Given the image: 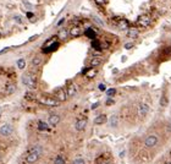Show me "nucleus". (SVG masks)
Masks as SVG:
<instances>
[{"instance_id": "nucleus-1", "label": "nucleus", "mask_w": 171, "mask_h": 164, "mask_svg": "<svg viewBox=\"0 0 171 164\" xmlns=\"http://www.w3.org/2000/svg\"><path fill=\"white\" fill-rule=\"evenodd\" d=\"M40 154H42V148L40 147H34L32 151H30V153H28V156H27V158H26V161H27V163H30V164H32V163H36L37 161L39 159V157H40Z\"/></svg>"}, {"instance_id": "nucleus-2", "label": "nucleus", "mask_w": 171, "mask_h": 164, "mask_svg": "<svg viewBox=\"0 0 171 164\" xmlns=\"http://www.w3.org/2000/svg\"><path fill=\"white\" fill-rule=\"evenodd\" d=\"M22 82H23V85L26 86L28 89H34L36 86H37V82H36V77L31 74H27L22 77Z\"/></svg>"}, {"instance_id": "nucleus-3", "label": "nucleus", "mask_w": 171, "mask_h": 164, "mask_svg": "<svg viewBox=\"0 0 171 164\" xmlns=\"http://www.w3.org/2000/svg\"><path fill=\"white\" fill-rule=\"evenodd\" d=\"M39 102L42 104H44V106L47 107H56L59 106V101L56 98H52V97H42L39 99Z\"/></svg>"}, {"instance_id": "nucleus-4", "label": "nucleus", "mask_w": 171, "mask_h": 164, "mask_svg": "<svg viewBox=\"0 0 171 164\" xmlns=\"http://www.w3.org/2000/svg\"><path fill=\"white\" fill-rule=\"evenodd\" d=\"M158 141L159 140L155 135H149V136H147L146 140H144V145H146V147L152 148V147H155V146L158 145Z\"/></svg>"}, {"instance_id": "nucleus-5", "label": "nucleus", "mask_w": 171, "mask_h": 164, "mask_svg": "<svg viewBox=\"0 0 171 164\" xmlns=\"http://www.w3.org/2000/svg\"><path fill=\"white\" fill-rule=\"evenodd\" d=\"M12 132H13V127L11 124H4L3 126H0V135L1 136L7 137V136H10Z\"/></svg>"}, {"instance_id": "nucleus-6", "label": "nucleus", "mask_w": 171, "mask_h": 164, "mask_svg": "<svg viewBox=\"0 0 171 164\" xmlns=\"http://www.w3.org/2000/svg\"><path fill=\"white\" fill-rule=\"evenodd\" d=\"M150 22H152V19L149 16H147V15H143V16H141L139 19L137 20V25L139 26V27H142V28H146V27H148L150 25Z\"/></svg>"}, {"instance_id": "nucleus-7", "label": "nucleus", "mask_w": 171, "mask_h": 164, "mask_svg": "<svg viewBox=\"0 0 171 164\" xmlns=\"http://www.w3.org/2000/svg\"><path fill=\"white\" fill-rule=\"evenodd\" d=\"M54 94H55V98H56L59 102L66 101L67 97H68V95H67V92H66V91H64V88H59V89H56Z\"/></svg>"}, {"instance_id": "nucleus-8", "label": "nucleus", "mask_w": 171, "mask_h": 164, "mask_svg": "<svg viewBox=\"0 0 171 164\" xmlns=\"http://www.w3.org/2000/svg\"><path fill=\"white\" fill-rule=\"evenodd\" d=\"M148 113H149V106H148L147 103H141L139 107H138V114H139V116H146Z\"/></svg>"}, {"instance_id": "nucleus-9", "label": "nucleus", "mask_w": 171, "mask_h": 164, "mask_svg": "<svg viewBox=\"0 0 171 164\" xmlns=\"http://www.w3.org/2000/svg\"><path fill=\"white\" fill-rule=\"evenodd\" d=\"M87 126V119H78L75 124V129L77 131H83Z\"/></svg>"}, {"instance_id": "nucleus-10", "label": "nucleus", "mask_w": 171, "mask_h": 164, "mask_svg": "<svg viewBox=\"0 0 171 164\" xmlns=\"http://www.w3.org/2000/svg\"><path fill=\"white\" fill-rule=\"evenodd\" d=\"M59 122H60V116L58 115V114H52V115L49 116L48 124H49L50 126H56Z\"/></svg>"}, {"instance_id": "nucleus-11", "label": "nucleus", "mask_w": 171, "mask_h": 164, "mask_svg": "<svg viewBox=\"0 0 171 164\" xmlns=\"http://www.w3.org/2000/svg\"><path fill=\"white\" fill-rule=\"evenodd\" d=\"M68 34H70L71 37H78V36L82 34V28L78 26H73L70 28V31H68Z\"/></svg>"}, {"instance_id": "nucleus-12", "label": "nucleus", "mask_w": 171, "mask_h": 164, "mask_svg": "<svg viewBox=\"0 0 171 164\" xmlns=\"http://www.w3.org/2000/svg\"><path fill=\"white\" fill-rule=\"evenodd\" d=\"M16 91V86L13 85V83H7L6 86H5V89H4V92H5V94L6 95H10V94H12L13 92Z\"/></svg>"}, {"instance_id": "nucleus-13", "label": "nucleus", "mask_w": 171, "mask_h": 164, "mask_svg": "<svg viewBox=\"0 0 171 164\" xmlns=\"http://www.w3.org/2000/svg\"><path fill=\"white\" fill-rule=\"evenodd\" d=\"M67 95L68 97H73L76 93H77V87H76V85H73V83H71V85H68L67 86Z\"/></svg>"}, {"instance_id": "nucleus-14", "label": "nucleus", "mask_w": 171, "mask_h": 164, "mask_svg": "<svg viewBox=\"0 0 171 164\" xmlns=\"http://www.w3.org/2000/svg\"><path fill=\"white\" fill-rule=\"evenodd\" d=\"M116 26L119 27V30H127L128 28V21H126L125 19H119Z\"/></svg>"}, {"instance_id": "nucleus-15", "label": "nucleus", "mask_w": 171, "mask_h": 164, "mask_svg": "<svg viewBox=\"0 0 171 164\" xmlns=\"http://www.w3.org/2000/svg\"><path fill=\"white\" fill-rule=\"evenodd\" d=\"M59 43L58 42H55V43H53V44H50L49 47H47L45 49H43V52L44 53H52V52H54V50H56V49L59 48Z\"/></svg>"}, {"instance_id": "nucleus-16", "label": "nucleus", "mask_w": 171, "mask_h": 164, "mask_svg": "<svg viewBox=\"0 0 171 164\" xmlns=\"http://www.w3.org/2000/svg\"><path fill=\"white\" fill-rule=\"evenodd\" d=\"M105 121H106V116L104 115V114H101V115H98L94 119V124L95 125H103Z\"/></svg>"}, {"instance_id": "nucleus-17", "label": "nucleus", "mask_w": 171, "mask_h": 164, "mask_svg": "<svg viewBox=\"0 0 171 164\" xmlns=\"http://www.w3.org/2000/svg\"><path fill=\"white\" fill-rule=\"evenodd\" d=\"M101 61H103V58H100V56H94V58L91 60V66H92V67L98 66V65H100V64H101Z\"/></svg>"}, {"instance_id": "nucleus-18", "label": "nucleus", "mask_w": 171, "mask_h": 164, "mask_svg": "<svg viewBox=\"0 0 171 164\" xmlns=\"http://www.w3.org/2000/svg\"><path fill=\"white\" fill-rule=\"evenodd\" d=\"M138 34H139V32H138V30H136V28H130L127 31V36L130 38H137Z\"/></svg>"}, {"instance_id": "nucleus-19", "label": "nucleus", "mask_w": 171, "mask_h": 164, "mask_svg": "<svg viewBox=\"0 0 171 164\" xmlns=\"http://www.w3.org/2000/svg\"><path fill=\"white\" fill-rule=\"evenodd\" d=\"M109 124H110V126H111V127H116L119 125V118H117V115H113L111 118H110Z\"/></svg>"}, {"instance_id": "nucleus-20", "label": "nucleus", "mask_w": 171, "mask_h": 164, "mask_svg": "<svg viewBox=\"0 0 171 164\" xmlns=\"http://www.w3.org/2000/svg\"><path fill=\"white\" fill-rule=\"evenodd\" d=\"M67 36H68L67 30H66V28H61V30L59 31V33H58V38H59V39H65Z\"/></svg>"}, {"instance_id": "nucleus-21", "label": "nucleus", "mask_w": 171, "mask_h": 164, "mask_svg": "<svg viewBox=\"0 0 171 164\" xmlns=\"http://www.w3.org/2000/svg\"><path fill=\"white\" fill-rule=\"evenodd\" d=\"M84 34L87 36V37H88V38H92V39H93V38H95V31H93V28H87L86 31H84Z\"/></svg>"}, {"instance_id": "nucleus-22", "label": "nucleus", "mask_w": 171, "mask_h": 164, "mask_svg": "<svg viewBox=\"0 0 171 164\" xmlns=\"http://www.w3.org/2000/svg\"><path fill=\"white\" fill-rule=\"evenodd\" d=\"M48 129H49V126H48L47 122H44V121H39V122H38V130H40V131H47Z\"/></svg>"}, {"instance_id": "nucleus-23", "label": "nucleus", "mask_w": 171, "mask_h": 164, "mask_svg": "<svg viewBox=\"0 0 171 164\" xmlns=\"http://www.w3.org/2000/svg\"><path fill=\"white\" fill-rule=\"evenodd\" d=\"M54 164H65V158L62 156H56V158H55V161H54Z\"/></svg>"}, {"instance_id": "nucleus-24", "label": "nucleus", "mask_w": 171, "mask_h": 164, "mask_svg": "<svg viewBox=\"0 0 171 164\" xmlns=\"http://www.w3.org/2000/svg\"><path fill=\"white\" fill-rule=\"evenodd\" d=\"M25 66H26V61H25V59H18L17 60V67L18 69H25Z\"/></svg>"}, {"instance_id": "nucleus-25", "label": "nucleus", "mask_w": 171, "mask_h": 164, "mask_svg": "<svg viewBox=\"0 0 171 164\" xmlns=\"http://www.w3.org/2000/svg\"><path fill=\"white\" fill-rule=\"evenodd\" d=\"M31 64H32V66H38V65H40V64H42V59L40 58H34L33 59V60H32L31 61Z\"/></svg>"}, {"instance_id": "nucleus-26", "label": "nucleus", "mask_w": 171, "mask_h": 164, "mask_svg": "<svg viewBox=\"0 0 171 164\" xmlns=\"http://www.w3.org/2000/svg\"><path fill=\"white\" fill-rule=\"evenodd\" d=\"M72 164H84V159L83 158H75L73 159V162H72Z\"/></svg>"}, {"instance_id": "nucleus-27", "label": "nucleus", "mask_w": 171, "mask_h": 164, "mask_svg": "<svg viewBox=\"0 0 171 164\" xmlns=\"http://www.w3.org/2000/svg\"><path fill=\"white\" fill-rule=\"evenodd\" d=\"M160 104H161L163 107H166V106H168V98H166L165 95H163V97L160 98Z\"/></svg>"}, {"instance_id": "nucleus-28", "label": "nucleus", "mask_w": 171, "mask_h": 164, "mask_svg": "<svg viewBox=\"0 0 171 164\" xmlns=\"http://www.w3.org/2000/svg\"><path fill=\"white\" fill-rule=\"evenodd\" d=\"M115 93H116V89H115V88H110V89L106 91V94H108V97H113Z\"/></svg>"}, {"instance_id": "nucleus-29", "label": "nucleus", "mask_w": 171, "mask_h": 164, "mask_svg": "<svg viewBox=\"0 0 171 164\" xmlns=\"http://www.w3.org/2000/svg\"><path fill=\"white\" fill-rule=\"evenodd\" d=\"M94 75H95V70H92L91 69L88 72H87V77H93Z\"/></svg>"}, {"instance_id": "nucleus-30", "label": "nucleus", "mask_w": 171, "mask_h": 164, "mask_svg": "<svg viewBox=\"0 0 171 164\" xmlns=\"http://www.w3.org/2000/svg\"><path fill=\"white\" fill-rule=\"evenodd\" d=\"M93 20H94L95 22H98L99 25H103V21H100V20H99V17H97V16H94V17H93Z\"/></svg>"}, {"instance_id": "nucleus-31", "label": "nucleus", "mask_w": 171, "mask_h": 164, "mask_svg": "<svg viewBox=\"0 0 171 164\" xmlns=\"http://www.w3.org/2000/svg\"><path fill=\"white\" fill-rule=\"evenodd\" d=\"M132 47H133L132 43H126V44H125V49H131Z\"/></svg>"}, {"instance_id": "nucleus-32", "label": "nucleus", "mask_w": 171, "mask_h": 164, "mask_svg": "<svg viewBox=\"0 0 171 164\" xmlns=\"http://www.w3.org/2000/svg\"><path fill=\"white\" fill-rule=\"evenodd\" d=\"M26 98H27V99H34V95H32V93L28 92V93L26 94Z\"/></svg>"}, {"instance_id": "nucleus-33", "label": "nucleus", "mask_w": 171, "mask_h": 164, "mask_svg": "<svg viewBox=\"0 0 171 164\" xmlns=\"http://www.w3.org/2000/svg\"><path fill=\"white\" fill-rule=\"evenodd\" d=\"M23 5H26L28 9H32V5H31V4H30L28 1H27V0H23Z\"/></svg>"}, {"instance_id": "nucleus-34", "label": "nucleus", "mask_w": 171, "mask_h": 164, "mask_svg": "<svg viewBox=\"0 0 171 164\" xmlns=\"http://www.w3.org/2000/svg\"><path fill=\"white\" fill-rule=\"evenodd\" d=\"M99 89H100V91H105V89H106V86H105L104 83H100V85H99Z\"/></svg>"}, {"instance_id": "nucleus-35", "label": "nucleus", "mask_w": 171, "mask_h": 164, "mask_svg": "<svg viewBox=\"0 0 171 164\" xmlns=\"http://www.w3.org/2000/svg\"><path fill=\"white\" fill-rule=\"evenodd\" d=\"M106 1H108V0H95V3L97 4H100V5H101V4H105Z\"/></svg>"}, {"instance_id": "nucleus-36", "label": "nucleus", "mask_w": 171, "mask_h": 164, "mask_svg": "<svg viewBox=\"0 0 171 164\" xmlns=\"http://www.w3.org/2000/svg\"><path fill=\"white\" fill-rule=\"evenodd\" d=\"M113 103H114V101H113V99L109 97V99H108V101H106V104H108V106H111Z\"/></svg>"}, {"instance_id": "nucleus-37", "label": "nucleus", "mask_w": 171, "mask_h": 164, "mask_svg": "<svg viewBox=\"0 0 171 164\" xmlns=\"http://www.w3.org/2000/svg\"><path fill=\"white\" fill-rule=\"evenodd\" d=\"M98 106H99V103H94L93 106H92V109H97V108H98Z\"/></svg>"}, {"instance_id": "nucleus-38", "label": "nucleus", "mask_w": 171, "mask_h": 164, "mask_svg": "<svg viewBox=\"0 0 171 164\" xmlns=\"http://www.w3.org/2000/svg\"><path fill=\"white\" fill-rule=\"evenodd\" d=\"M15 19H16V21L18 22V24H21V22H22V21H21V17H20V16H16Z\"/></svg>"}, {"instance_id": "nucleus-39", "label": "nucleus", "mask_w": 171, "mask_h": 164, "mask_svg": "<svg viewBox=\"0 0 171 164\" xmlns=\"http://www.w3.org/2000/svg\"><path fill=\"white\" fill-rule=\"evenodd\" d=\"M64 22H65V19H61V20H60V21L58 22V25L60 26V25H62V24H64Z\"/></svg>"}, {"instance_id": "nucleus-40", "label": "nucleus", "mask_w": 171, "mask_h": 164, "mask_svg": "<svg viewBox=\"0 0 171 164\" xmlns=\"http://www.w3.org/2000/svg\"><path fill=\"white\" fill-rule=\"evenodd\" d=\"M27 17H31V19H32V17H33V13H32V12H28V13H27Z\"/></svg>"}, {"instance_id": "nucleus-41", "label": "nucleus", "mask_w": 171, "mask_h": 164, "mask_svg": "<svg viewBox=\"0 0 171 164\" xmlns=\"http://www.w3.org/2000/svg\"><path fill=\"white\" fill-rule=\"evenodd\" d=\"M101 164H110V162H109V161H104V162L101 163Z\"/></svg>"}, {"instance_id": "nucleus-42", "label": "nucleus", "mask_w": 171, "mask_h": 164, "mask_svg": "<svg viewBox=\"0 0 171 164\" xmlns=\"http://www.w3.org/2000/svg\"><path fill=\"white\" fill-rule=\"evenodd\" d=\"M168 131H169V132L171 131V122H170V125H169V127H168Z\"/></svg>"}, {"instance_id": "nucleus-43", "label": "nucleus", "mask_w": 171, "mask_h": 164, "mask_svg": "<svg viewBox=\"0 0 171 164\" xmlns=\"http://www.w3.org/2000/svg\"><path fill=\"white\" fill-rule=\"evenodd\" d=\"M166 164H171V162H168V163H166Z\"/></svg>"}]
</instances>
